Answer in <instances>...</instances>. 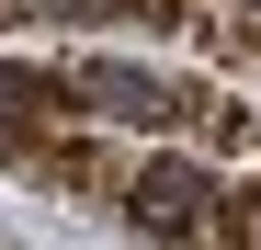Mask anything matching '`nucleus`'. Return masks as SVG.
Instances as JSON below:
<instances>
[{"label": "nucleus", "instance_id": "f03ea898", "mask_svg": "<svg viewBox=\"0 0 261 250\" xmlns=\"http://www.w3.org/2000/svg\"><path fill=\"white\" fill-rule=\"evenodd\" d=\"M80 103H102V125H193V91H170V80L125 68V57H80L68 68Z\"/></svg>", "mask_w": 261, "mask_h": 250}, {"label": "nucleus", "instance_id": "20e7f679", "mask_svg": "<svg viewBox=\"0 0 261 250\" xmlns=\"http://www.w3.org/2000/svg\"><path fill=\"white\" fill-rule=\"evenodd\" d=\"M216 239H261V182H239L227 205H216Z\"/></svg>", "mask_w": 261, "mask_h": 250}, {"label": "nucleus", "instance_id": "7ed1b4c3", "mask_svg": "<svg viewBox=\"0 0 261 250\" xmlns=\"http://www.w3.org/2000/svg\"><path fill=\"white\" fill-rule=\"evenodd\" d=\"M80 91L57 68H0V159H34L46 148V114H68Z\"/></svg>", "mask_w": 261, "mask_h": 250}, {"label": "nucleus", "instance_id": "f257e3e1", "mask_svg": "<svg viewBox=\"0 0 261 250\" xmlns=\"http://www.w3.org/2000/svg\"><path fill=\"white\" fill-rule=\"evenodd\" d=\"M125 228H148V239H193L216 228V193L193 159H148V171H125Z\"/></svg>", "mask_w": 261, "mask_h": 250}]
</instances>
